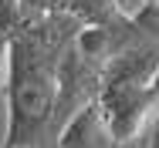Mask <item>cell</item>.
<instances>
[{"mask_svg":"<svg viewBox=\"0 0 159 148\" xmlns=\"http://www.w3.org/2000/svg\"><path fill=\"white\" fill-rule=\"evenodd\" d=\"M81 24L68 14H27L10 34L7 61V135L0 148H48L54 138L58 61Z\"/></svg>","mask_w":159,"mask_h":148,"instance_id":"obj_1","label":"cell"},{"mask_svg":"<svg viewBox=\"0 0 159 148\" xmlns=\"http://www.w3.org/2000/svg\"><path fill=\"white\" fill-rule=\"evenodd\" d=\"M105 67L95 61L81 57L71 44L58 61V98H54V135L71 115H78L85 104L98 101Z\"/></svg>","mask_w":159,"mask_h":148,"instance_id":"obj_2","label":"cell"},{"mask_svg":"<svg viewBox=\"0 0 159 148\" xmlns=\"http://www.w3.org/2000/svg\"><path fill=\"white\" fill-rule=\"evenodd\" d=\"M112 135L105 128V118L98 111V104H85L78 115L64 121L54 135V148H112Z\"/></svg>","mask_w":159,"mask_h":148,"instance_id":"obj_3","label":"cell"},{"mask_svg":"<svg viewBox=\"0 0 159 148\" xmlns=\"http://www.w3.org/2000/svg\"><path fill=\"white\" fill-rule=\"evenodd\" d=\"M48 14H68L81 27H88V24H112L119 17L112 0H51Z\"/></svg>","mask_w":159,"mask_h":148,"instance_id":"obj_4","label":"cell"},{"mask_svg":"<svg viewBox=\"0 0 159 148\" xmlns=\"http://www.w3.org/2000/svg\"><path fill=\"white\" fill-rule=\"evenodd\" d=\"M24 17H27V10L20 0H0V34H14Z\"/></svg>","mask_w":159,"mask_h":148,"instance_id":"obj_5","label":"cell"},{"mask_svg":"<svg viewBox=\"0 0 159 148\" xmlns=\"http://www.w3.org/2000/svg\"><path fill=\"white\" fill-rule=\"evenodd\" d=\"M7 61H10V34H0V101L7 91Z\"/></svg>","mask_w":159,"mask_h":148,"instance_id":"obj_6","label":"cell"},{"mask_svg":"<svg viewBox=\"0 0 159 148\" xmlns=\"http://www.w3.org/2000/svg\"><path fill=\"white\" fill-rule=\"evenodd\" d=\"M146 131H149V128H146ZM146 131H142L139 138H132V142H115L112 148H149V135H146Z\"/></svg>","mask_w":159,"mask_h":148,"instance_id":"obj_7","label":"cell"},{"mask_svg":"<svg viewBox=\"0 0 159 148\" xmlns=\"http://www.w3.org/2000/svg\"><path fill=\"white\" fill-rule=\"evenodd\" d=\"M146 135H149V148H159V115L149 121V131Z\"/></svg>","mask_w":159,"mask_h":148,"instance_id":"obj_8","label":"cell"},{"mask_svg":"<svg viewBox=\"0 0 159 148\" xmlns=\"http://www.w3.org/2000/svg\"><path fill=\"white\" fill-rule=\"evenodd\" d=\"M156 3H159V0H156Z\"/></svg>","mask_w":159,"mask_h":148,"instance_id":"obj_9","label":"cell"}]
</instances>
